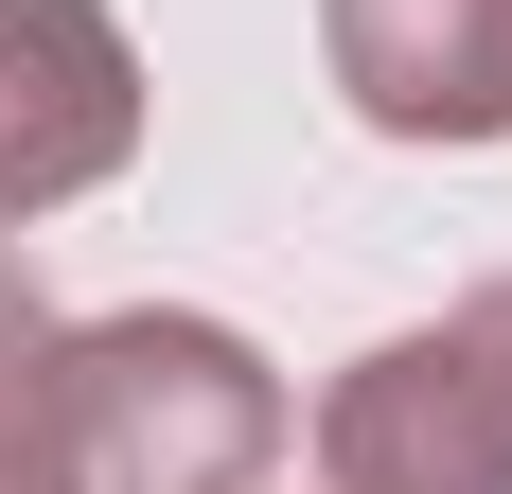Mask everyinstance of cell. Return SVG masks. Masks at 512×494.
Returning <instances> with one entry per match:
<instances>
[{"label": "cell", "mask_w": 512, "mask_h": 494, "mask_svg": "<svg viewBox=\"0 0 512 494\" xmlns=\"http://www.w3.org/2000/svg\"><path fill=\"white\" fill-rule=\"evenodd\" d=\"M53 477L71 494H265L283 459V371H265L230 318H53L36 371Z\"/></svg>", "instance_id": "1"}, {"label": "cell", "mask_w": 512, "mask_h": 494, "mask_svg": "<svg viewBox=\"0 0 512 494\" xmlns=\"http://www.w3.org/2000/svg\"><path fill=\"white\" fill-rule=\"evenodd\" d=\"M318 494H512V406L460 353V318L371 336L318 389Z\"/></svg>", "instance_id": "2"}, {"label": "cell", "mask_w": 512, "mask_h": 494, "mask_svg": "<svg viewBox=\"0 0 512 494\" xmlns=\"http://www.w3.org/2000/svg\"><path fill=\"white\" fill-rule=\"evenodd\" d=\"M142 159V53L106 0H0V230Z\"/></svg>", "instance_id": "3"}, {"label": "cell", "mask_w": 512, "mask_h": 494, "mask_svg": "<svg viewBox=\"0 0 512 494\" xmlns=\"http://www.w3.org/2000/svg\"><path fill=\"white\" fill-rule=\"evenodd\" d=\"M371 142H512V0H318Z\"/></svg>", "instance_id": "4"}, {"label": "cell", "mask_w": 512, "mask_h": 494, "mask_svg": "<svg viewBox=\"0 0 512 494\" xmlns=\"http://www.w3.org/2000/svg\"><path fill=\"white\" fill-rule=\"evenodd\" d=\"M36 371H53V300H36V265L0 247V494H71L53 477V424H36Z\"/></svg>", "instance_id": "5"}, {"label": "cell", "mask_w": 512, "mask_h": 494, "mask_svg": "<svg viewBox=\"0 0 512 494\" xmlns=\"http://www.w3.org/2000/svg\"><path fill=\"white\" fill-rule=\"evenodd\" d=\"M460 353H477V371H495V406H512V265H495V283L460 300Z\"/></svg>", "instance_id": "6"}]
</instances>
